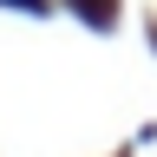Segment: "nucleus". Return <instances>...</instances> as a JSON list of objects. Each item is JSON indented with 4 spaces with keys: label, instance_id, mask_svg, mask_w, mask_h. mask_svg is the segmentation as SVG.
Listing matches in <instances>:
<instances>
[{
    "label": "nucleus",
    "instance_id": "1",
    "mask_svg": "<svg viewBox=\"0 0 157 157\" xmlns=\"http://www.w3.org/2000/svg\"><path fill=\"white\" fill-rule=\"evenodd\" d=\"M13 7H39V0H13Z\"/></svg>",
    "mask_w": 157,
    "mask_h": 157
}]
</instances>
